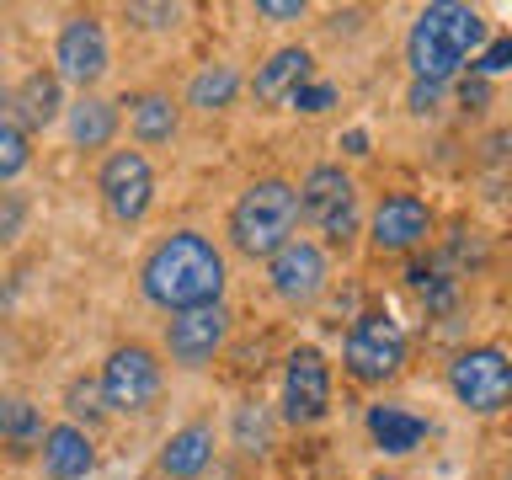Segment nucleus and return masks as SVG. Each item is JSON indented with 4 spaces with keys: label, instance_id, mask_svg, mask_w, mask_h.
<instances>
[{
    "label": "nucleus",
    "instance_id": "obj_1",
    "mask_svg": "<svg viewBox=\"0 0 512 480\" xmlns=\"http://www.w3.org/2000/svg\"><path fill=\"white\" fill-rule=\"evenodd\" d=\"M230 288V262L224 246L203 230H171L166 240H155L150 256L139 262V294L144 304L166 315L203 310V304H224Z\"/></svg>",
    "mask_w": 512,
    "mask_h": 480
},
{
    "label": "nucleus",
    "instance_id": "obj_2",
    "mask_svg": "<svg viewBox=\"0 0 512 480\" xmlns=\"http://www.w3.org/2000/svg\"><path fill=\"white\" fill-rule=\"evenodd\" d=\"M491 22L486 11L464 6V0H432L416 11V22L406 32V64L411 80H432V86H454L470 70V59L486 48Z\"/></svg>",
    "mask_w": 512,
    "mask_h": 480
},
{
    "label": "nucleus",
    "instance_id": "obj_3",
    "mask_svg": "<svg viewBox=\"0 0 512 480\" xmlns=\"http://www.w3.org/2000/svg\"><path fill=\"white\" fill-rule=\"evenodd\" d=\"M230 246L251 262H267L299 235V187L288 176H256V182L235 198L230 224H224Z\"/></svg>",
    "mask_w": 512,
    "mask_h": 480
},
{
    "label": "nucleus",
    "instance_id": "obj_4",
    "mask_svg": "<svg viewBox=\"0 0 512 480\" xmlns=\"http://www.w3.org/2000/svg\"><path fill=\"white\" fill-rule=\"evenodd\" d=\"M406 358H411L406 326H400L390 310H363L342 336V368H347L352 384H363V390H379V384L400 379L406 374Z\"/></svg>",
    "mask_w": 512,
    "mask_h": 480
},
{
    "label": "nucleus",
    "instance_id": "obj_5",
    "mask_svg": "<svg viewBox=\"0 0 512 480\" xmlns=\"http://www.w3.org/2000/svg\"><path fill=\"white\" fill-rule=\"evenodd\" d=\"M96 390H102V411L144 416L166 390V363H160V352L150 342H118L102 358Z\"/></svg>",
    "mask_w": 512,
    "mask_h": 480
},
{
    "label": "nucleus",
    "instance_id": "obj_6",
    "mask_svg": "<svg viewBox=\"0 0 512 480\" xmlns=\"http://www.w3.org/2000/svg\"><path fill=\"white\" fill-rule=\"evenodd\" d=\"M448 395L470 416H502L512 406V352L502 342L459 347L448 363Z\"/></svg>",
    "mask_w": 512,
    "mask_h": 480
},
{
    "label": "nucleus",
    "instance_id": "obj_7",
    "mask_svg": "<svg viewBox=\"0 0 512 480\" xmlns=\"http://www.w3.org/2000/svg\"><path fill=\"white\" fill-rule=\"evenodd\" d=\"M331 400H336L331 358L320 347L299 342L283 358V422L288 427H320L331 416Z\"/></svg>",
    "mask_w": 512,
    "mask_h": 480
},
{
    "label": "nucleus",
    "instance_id": "obj_8",
    "mask_svg": "<svg viewBox=\"0 0 512 480\" xmlns=\"http://www.w3.org/2000/svg\"><path fill=\"white\" fill-rule=\"evenodd\" d=\"M299 219L315 224L326 240H347L352 230H358V182H352V171L331 166V160H320V166L304 171Z\"/></svg>",
    "mask_w": 512,
    "mask_h": 480
},
{
    "label": "nucleus",
    "instance_id": "obj_9",
    "mask_svg": "<svg viewBox=\"0 0 512 480\" xmlns=\"http://www.w3.org/2000/svg\"><path fill=\"white\" fill-rule=\"evenodd\" d=\"M267 288L272 299L288 304V310H310V304L331 288V256L320 240L294 235L283 251L267 256Z\"/></svg>",
    "mask_w": 512,
    "mask_h": 480
},
{
    "label": "nucleus",
    "instance_id": "obj_10",
    "mask_svg": "<svg viewBox=\"0 0 512 480\" xmlns=\"http://www.w3.org/2000/svg\"><path fill=\"white\" fill-rule=\"evenodd\" d=\"M96 198L112 224H139L155 203V166L144 150H107L96 166Z\"/></svg>",
    "mask_w": 512,
    "mask_h": 480
},
{
    "label": "nucleus",
    "instance_id": "obj_11",
    "mask_svg": "<svg viewBox=\"0 0 512 480\" xmlns=\"http://www.w3.org/2000/svg\"><path fill=\"white\" fill-rule=\"evenodd\" d=\"M432 230H438V219H432V208L422 192H406V187H390L379 192L374 214H368V240H374L379 256H411L422 251Z\"/></svg>",
    "mask_w": 512,
    "mask_h": 480
},
{
    "label": "nucleus",
    "instance_id": "obj_12",
    "mask_svg": "<svg viewBox=\"0 0 512 480\" xmlns=\"http://www.w3.org/2000/svg\"><path fill=\"white\" fill-rule=\"evenodd\" d=\"M107 70H112V43H107L102 16H91V11L70 16L54 38V75L64 86H80V96H86L102 86Z\"/></svg>",
    "mask_w": 512,
    "mask_h": 480
},
{
    "label": "nucleus",
    "instance_id": "obj_13",
    "mask_svg": "<svg viewBox=\"0 0 512 480\" xmlns=\"http://www.w3.org/2000/svg\"><path fill=\"white\" fill-rule=\"evenodd\" d=\"M224 342H230V304H203V310H182L166 320V358L182 368L214 363Z\"/></svg>",
    "mask_w": 512,
    "mask_h": 480
},
{
    "label": "nucleus",
    "instance_id": "obj_14",
    "mask_svg": "<svg viewBox=\"0 0 512 480\" xmlns=\"http://www.w3.org/2000/svg\"><path fill=\"white\" fill-rule=\"evenodd\" d=\"M363 427H368V443H374L384 459L416 454V448L427 443V432H432L427 416H416L411 406H400V400H379V406H368Z\"/></svg>",
    "mask_w": 512,
    "mask_h": 480
},
{
    "label": "nucleus",
    "instance_id": "obj_15",
    "mask_svg": "<svg viewBox=\"0 0 512 480\" xmlns=\"http://www.w3.org/2000/svg\"><path fill=\"white\" fill-rule=\"evenodd\" d=\"M38 454H43L48 480H86L96 470V438H91V427H80V422H54L43 432Z\"/></svg>",
    "mask_w": 512,
    "mask_h": 480
},
{
    "label": "nucleus",
    "instance_id": "obj_16",
    "mask_svg": "<svg viewBox=\"0 0 512 480\" xmlns=\"http://www.w3.org/2000/svg\"><path fill=\"white\" fill-rule=\"evenodd\" d=\"M310 75H315V54H310V48H304V43H283V48H272V54H267V64H256L251 96L262 107H283Z\"/></svg>",
    "mask_w": 512,
    "mask_h": 480
},
{
    "label": "nucleus",
    "instance_id": "obj_17",
    "mask_svg": "<svg viewBox=\"0 0 512 480\" xmlns=\"http://www.w3.org/2000/svg\"><path fill=\"white\" fill-rule=\"evenodd\" d=\"M208 464H214V427L208 422L176 427L171 438L160 443V454H155V470L166 480H198Z\"/></svg>",
    "mask_w": 512,
    "mask_h": 480
},
{
    "label": "nucleus",
    "instance_id": "obj_18",
    "mask_svg": "<svg viewBox=\"0 0 512 480\" xmlns=\"http://www.w3.org/2000/svg\"><path fill=\"white\" fill-rule=\"evenodd\" d=\"M118 107H128V134H134V144H144V150L171 144L176 128H182V107H176L166 91H134V96H123Z\"/></svg>",
    "mask_w": 512,
    "mask_h": 480
},
{
    "label": "nucleus",
    "instance_id": "obj_19",
    "mask_svg": "<svg viewBox=\"0 0 512 480\" xmlns=\"http://www.w3.org/2000/svg\"><path fill=\"white\" fill-rule=\"evenodd\" d=\"M59 112H64V80L54 70H32L22 86L11 91V123L22 128H48V123H59Z\"/></svg>",
    "mask_w": 512,
    "mask_h": 480
},
{
    "label": "nucleus",
    "instance_id": "obj_20",
    "mask_svg": "<svg viewBox=\"0 0 512 480\" xmlns=\"http://www.w3.org/2000/svg\"><path fill=\"white\" fill-rule=\"evenodd\" d=\"M64 128H70L75 150H107V144L118 139V128H123V107L107 102V96H96V91H86L70 112H64Z\"/></svg>",
    "mask_w": 512,
    "mask_h": 480
},
{
    "label": "nucleus",
    "instance_id": "obj_21",
    "mask_svg": "<svg viewBox=\"0 0 512 480\" xmlns=\"http://www.w3.org/2000/svg\"><path fill=\"white\" fill-rule=\"evenodd\" d=\"M240 86H246V80H240V70L230 59H208L187 80V107L192 112H224V107H235Z\"/></svg>",
    "mask_w": 512,
    "mask_h": 480
},
{
    "label": "nucleus",
    "instance_id": "obj_22",
    "mask_svg": "<svg viewBox=\"0 0 512 480\" xmlns=\"http://www.w3.org/2000/svg\"><path fill=\"white\" fill-rule=\"evenodd\" d=\"M43 406L38 400H27V395H16V390H0V443L16 448V454H27V448H38L43 443Z\"/></svg>",
    "mask_w": 512,
    "mask_h": 480
},
{
    "label": "nucleus",
    "instance_id": "obj_23",
    "mask_svg": "<svg viewBox=\"0 0 512 480\" xmlns=\"http://www.w3.org/2000/svg\"><path fill=\"white\" fill-rule=\"evenodd\" d=\"M230 438L240 454H267L272 448V411L262 400H240L235 416H230Z\"/></svg>",
    "mask_w": 512,
    "mask_h": 480
},
{
    "label": "nucleus",
    "instance_id": "obj_24",
    "mask_svg": "<svg viewBox=\"0 0 512 480\" xmlns=\"http://www.w3.org/2000/svg\"><path fill=\"white\" fill-rule=\"evenodd\" d=\"M411 288L427 304V315H454L459 310V278L448 267H411Z\"/></svg>",
    "mask_w": 512,
    "mask_h": 480
},
{
    "label": "nucleus",
    "instance_id": "obj_25",
    "mask_svg": "<svg viewBox=\"0 0 512 480\" xmlns=\"http://www.w3.org/2000/svg\"><path fill=\"white\" fill-rule=\"evenodd\" d=\"M27 166H32V139L11 118H0V187H11Z\"/></svg>",
    "mask_w": 512,
    "mask_h": 480
},
{
    "label": "nucleus",
    "instance_id": "obj_26",
    "mask_svg": "<svg viewBox=\"0 0 512 480\" xmlns=\"http://www.w3.org/2000/svg\"><path fill=\"white\" fill-rule=\"evenodd\" d=\"M27 224H32V198L6 187L0 192V246H16V240L27 235Z\"/></svg>",
    "mask_w": 512,
    "mask_h": 480
},
{
    "label": "nucleus",
    "instance_id": "obj_27",
    "mask_svg": "<svg viewBox=\"0 0 512 480\" xmlns=\"http://www.w3.org/2000/svg\"><path fill=\"white\" fill-rule=\"evenodd\" d=\"M512 70V32H491L486 48L470 59V70L464 75H480V80H496V75H507Z\"/></svg>",
    "mask_w": 512,
    "mask_h": 480
},
{
    "label": "nucleus",
    "instance_id": "obj_28",
    "mask_svg": "<svg viewBox=\"0 0 512 480\" xmlns=\"http://www.w3.org/2000/svg\"><path fill=\"white\" fill-rule=\"evenodd\" d=\"M288 107L304 112V118H320L326 107H336V86H331V80H315V75H310L294 96H288Z\"/></svg>",
    "mask_w": 512,
    "mask_h": 480
},
{
    "label": "nucleus",
    "instance_id": "obj_29",
    "mask_svg": "<svg viewBox=\"0 0 512 480\" xmlns=\"http://www.w3.org/2000/svg\"><path fill=\"white\" fill-rule=\"evenodd\" d=\"M448 102V86H432V80H411L406 86V112L411 118H438Z\"/></svg>",
    "mask_w": 512,
    "mask_h": 480
},
{
    "label": "nucleus",
    "instance_id": "obj_30",
    "mask_svg": "<svg viewBox=\"0 0 512 480\" xmlns=\"http://www.w3.org/2000/svg\"><path fill=\"white\" fill-rule=\"evenodd\" d=\"M448 91H459V107H470V112L491 107V80H480V75H459Z\"/></svg>",
    "mask_w": 512,
    "mask_h": 480
},
{
    "label": "nucleus",
    "instance_id": "obj_31",
    "mask_svg": "<svg viewBox=\"0 0 512 480\" xmlns=\"http://www.w3.org/2000/svg\"><path fill=\"white\" fill-rule=\"evenodd\" d=\"M304 11H310L304 0H256V16H267V22H299Z\"/></svg>",
    "mask_w": 512,
    "mask_h": 480
},
{
    "label": "nucleus",
    "instance_id": "obj_32",
    "mask_svg": "<svg viewBox=\"0 0 512 480\" xmlns=\"http://www.w3.org/2000/svg\"><path fill=\"white\" fill-rule=\"evenodd\" d=\"M128 16H139L144 27H176L182 22V6H128Z\"/></svg>",
    "mask_w": 512,
    "mask_h": 480
},
{
    "label": "nucleus",
    "instance_id": "obj_33",
    "mask_svg": "<svg viewBox=\"0 0 512 480\" xmlns=\"http://www.w3.org/2000/svg\"><path fill=\"white\" fill-rule=\"evenodd\" d=\"M347 155H368V134H363V128H352V134H347Z\"/></svg>",
    "mask_w": 512,
    "mask_h": 480
},
{
    "label": "nucleus",
    "instance_id": "obj_34",
    "mask_svg": "<svg viewBox=\"0 0 512 480\" xmlns=\"http://www.w3.org/2000/svg\"><path fill=\"white\" fill-rule=\"evenodd\" d=\"M368 480H400V475H368Z\"/></svg>",
    "mask_w": 512,
    "mask_h": 480
},
{
    "label": "nucleus",
    "instance_id": "obj_35",
    "mask_svg": "<svg viewBox=\"0 0 512 480\" xmlns=\"http://www.w3.org/2000/svg\"><path fill=\"white\" fill-rule=\"evenodd\" d=\"M0 43H6V27H0Z\"/></svg>",
    "mask_w": 512,
    "mask_h": 480
},
{
    "label": "nucleus",
    "instance_id": "obj_36",
    "mask_svg": "<svg viewBox=\"0 0 512 480\" xmlns=\"http://www.w3.org/2000/svg\"><path fill=\"white\" fill-rule=\"evenodd\" d=\"M502 480H512V470H507V475H502Z\"/></svg>",
    "mask_w": 512,
    "mask_h": 480
}]
</instances>
